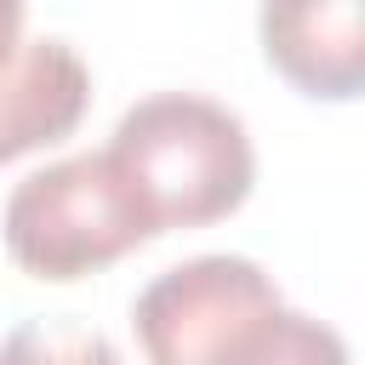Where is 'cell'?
<instances>
[{
  "label": "cell",
  "mask_w": 365,
  "mask_h": 365,
  "mask_svg": "<svg viewBox=\"0 0 365 365\" xmlns=\"http://www.w3.org/2000/svg\"><path fill=\"white\" fill-rule=\"evenodd\" d=\"M23 17H29V0H0V74L23 51Z\"/></svg>",
  "instance_id": "ba28073f"
},
{
  "label": "cell",
  "mask_w": 365,
  "mask_h": 365,
  "mask_svg": "<svg viewBox=\"0 0 365 365\" xmlns=\"http://www.w3.org/2000/svg\"><path fill=\"white\" fill-rule=\"evenodd\" d=\"M0 234L23 274L63 285V279L97 274V268L120 262L125 251H137L143 240H154V217L143 211V200L125 182V171L114 165V154L86 148V154L29 171L6 194Z\"/></svg>",
  "instance_id": "7a4b0ae2"
},
{
  "label": "cell",
  "mask_w": 365,
  "mask_h": 365,
  "mask_svg": "<svg viewBox=\"0 0 365 365\" xmlns=\"http://www.w3.org/2000/svg\"><path fill=\"white\" fill-rule=\"evenodd\" d=\"M279 314L285 297L262 262L205 251L143 285L131 331L148 365H251Z\"/></svg>",
  "instance_id": "3957f363"
},
{
  "label": "cell",
  "mask_w": 365,
  "mask_h": 365,
  "mask_svg": "<svg viewBox=\"0 0 365 365\" xmlns=\"http://www.w3.org/2000/svg\"><path fill=\"white\" fill-rule=\"evenodd\" d=\"M251 365H354V359H348V342L336 325H325L302 308H285Z\"/></svg>",
  "instance_id": "52a82bcc"
},
{
  "label": "cell",
  "mask_w": 365,
  "mask_h": 365,
  "mask_svg": "<svg viewBox=\"0 0 365 365\" xmlns=\"http://www.w3.org/2000/svg\"><path fill=\"white\" fill-rule=\"evenodd\" d=\"M108 154L154 217V234L205 228L240 211L257 182L245 120L200 91H154L131 103L108 137Z\"/></svg>",
  "instance_id": "6da1fadb"
},
{
  "label": "cell",
  "mask_w": 365,
  "mask_h": 365,
  "mask_svg": "<svg viewBox=\"0 0 365 365\" xmlns=\"http://www.w3.org/2000/svg\"><path fill=\"white\" fill-rule=\"evenodd\" d=\"M86 103H91L86 57L57 34L23 40V51L0 74V165L68 137L80 125Z\"/></svg>",
  "instance_id": "5b68a950"
},
{
  "label": "cell",
  "mask_w": 365,
  "mask_h": 365,
  "mask_svg": "<svg viewBox=\"0 0 365 365\" xmlns=\"http://www.w3.org/2000/svg\"><path fill=\"white\" fill-rule=\"evenodd\" d=\"M257 34L302 97L354 103L365 91V0H262Z\"/></svg>",
  "instance_id": "277c9868"
},
{
  "label": "cell",
  "mask_w": 365,
  "mask_h": 365,
  "mask_svg": "<svg viewBox=\"0 0 365 365\" xmlns=\"http://www.w3.org/2000/svg\"><path fill=\"white\" fill-rule=\"evenodd\" d=\"M0 365H120V348L80 314H40L0 336Z\"/></svg>",
  "instance_id": "8992f818"
}]
</instances>
